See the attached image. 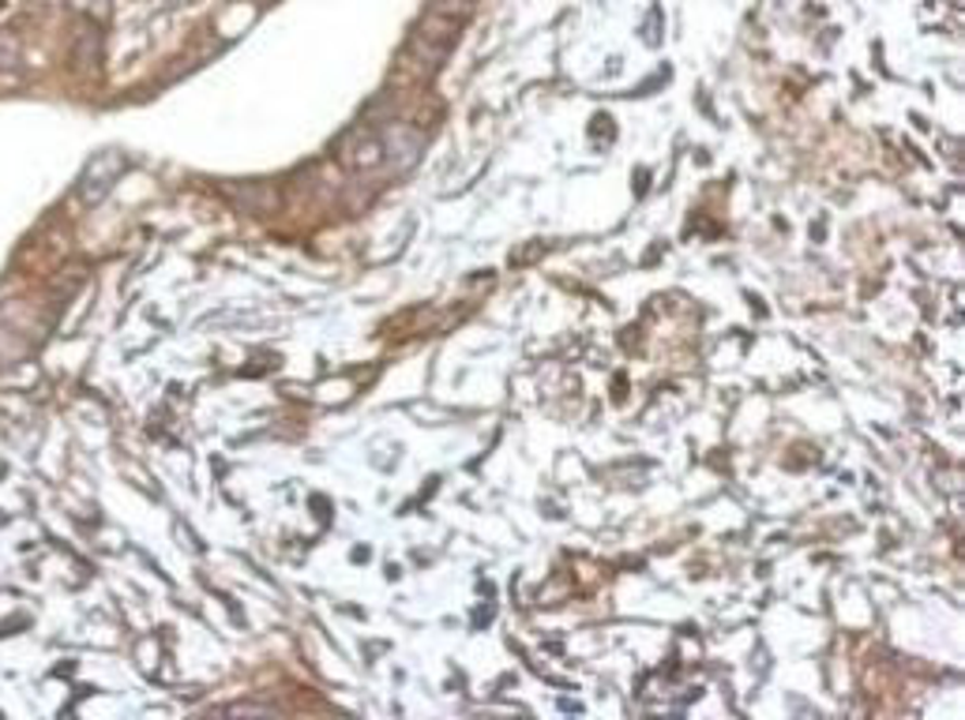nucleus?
Returning <instances> with one entry per match:
<instances>
[{
	"label": "nucleus",
	"instance_id": "1",
	"mask_svg": "<svg viewBox=\"0 0 965 720\" xmlns=\"http://www.w3.org/2000/svg\"><path fill=\"white\" fill-rule=\"evenodd\" d=\"M339 158L346 162L350 169H372L388 158V151H383V143L372 132H354V136L342 139Z\"/></svg>",
	"mask_w": 965,
	"mask_h": 720
}]
</instances>
